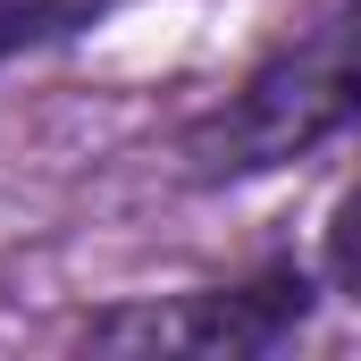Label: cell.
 I'll list each match as a JSON object with an SVG mask.
<instances>
[{"label": "cell", "mask_w": 361, "mask_h": 361, "mask_svg": "<svg viewBox=\"0 0 361 361\" xmlns=\"http://www.w3.org/2000/svg\"><path fill=\"white\" fill-rule=\"evenodd\" d=\"M302 319H311L302 269H269L252 286H210V294H185V302L109 311L92 336L101 345H160V353H269Z\"/></svg>", "instance_id": "obj_2"}, {"label": "cell", "mask_w": 361, "mask_h": 361, "mask_svg": "<svg viewBox=\"0 0 361 361\" xmlns=\"http://www.w3.org/2000/svg\"><path fill=\"white\" fill-rule=\"evenodd\" d=\"M118 0H0V68L51 42H76L85 25H101Z\"/></svg>", "instance_id": "obj_3"}, {"label": "cell", "mask_w": 361, "mask_h": 361, "mask_svg": "<svg viewBox=\"0 0 361 361\" xmlns=\"http://www.w3.org/2000/svg\"><path fill=\"white\" fill-rule=\"evenodd\" d=\"M319 261H328V286H336V294H361V177L345 185V202L328 210V244H319Z\"/></svg>", "instance_id": "obj_4"}, {"label": "cell", "mask_w": 361, "mask_h": 361, "mask_svg": "<svg viewBox=\"0 0 361 361\" xmlns=\"http://www.w3.org/2000/svg\"><path fill=\"white\" fill-rule=\"evenodd\" d=\"M353 126H361V0H336L244 76V92L193 135V160L202 177H269Z\"/></svg>", "instance_id": "obj_1"}]
</instances>
